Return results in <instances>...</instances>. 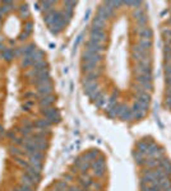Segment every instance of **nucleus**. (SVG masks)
Listing matches in <instances>:
<instances>
[{
  "instance_id": "1",
  "label": "nucleus",
  "mask_w": 171,
  "mask_h": 191,
  "mask_svg": "<svg viewBox=\"0 0 171 191\" xmlns=\"http://www.w3.org/2000/svg\"><path fill=\"white\" fill-rule=\"evenodd\" d=\"M134 73L137 75H143V74H152V62L148 61H139L134 66Z\"/></svg>"
},
{
  "instance_id": "2",
  "label": "nucleus",
  "mask_w": 171,
  "mask_h": 191,
  "mask_svg": "<svg viewBox=\"0 0 171 191\" xmlns=\"http://www.w3.org/2000/svg\"><path fill=\"white\" fill-rule=\"evenodd\" d=\"M101 61H102V55L84 50V52L82 55V62H92V64H96V65H98Z\"/></svg>"
},
{
  "instance_id": "3",
  "label": "nucleus",
  "mask_w": 171,
  "mask_h": 191,
  "mask_svg": "<svg viewBox=\"0 0 171 191\" xmlns=\"http://www.w3.org/2000/svg\"><path fill=\"white\" fill-rule=\"evenodd\" d=\"M89 40L102 44V42L106 40V33H105L104 29H98L96 27H92L91 32H89Z\"/></svg>"
},
{
  "instance_id": "4",
  "label": "nucleus",
  "mask_w": 171,
  "mask_h": 191,
  "mask_svg": "<svg viewBox=\"0 0 171 191\" xmlns=\"http://www.w3.org/2000/svg\"><path fill=\"white\" fill-rule=\"evenodd\" d=\"M86 50L87 51H91V52H95V54H102L105 51V46L100 44V42H95V41H87L86 42Z\"/></svg>"
},
{
  "instance_id": "5",
  "label": "nucleus",
  "mask_w": 171,
  "mask_h": 191,
  "mask_svg": "<svg viewBox=\"0 0 171 191\" xmlns=\"http://www.w3.org/2000/svg\"><path fill=\"white\" fill-rule=\"evenodd\" d=\"M32 83L35 84L36 87L44 86V84H50L51 83V76L49 74V71H45V73H42L40 76H37V78H33L32 79Z\"/></svg>"
},
{
  "instance_id": "6",
  "label": "nucleus",
  "mask_w": 171,
  "mask_h": 191,
  "mask_svg": "<svg viewBox=\"0 0 171 191\" xmlns=\"http://www.w3.org/2000/svg\"><path fill=\"white\" fill-rule=\"evenodd\" d=\"M55 96L50 94V96H45V97H40V99L37 101L40 108H48V107H53L54 102H55Z\"/></svg>"
},
{
  "instance_id": "7",
  "label": "nucleus",
  "mask_w": 171,
  "mask_h": 191,
  "mask_svg": "<svg viewBox=\"0 0 171 191\" xmlns=\"http://www.w3.org/2000/svg\"><path fill=\"white\" fill-rule=\"evenodd\" d=\"M36 92L38 93V96H40V97H45V96H50V94H53V92H54L53 83H50V84H44V86L37 87Z\"/></svg>"
},
{
  "instance_id": "8",
  "label": "nucleus",
  "mask_w": 171,
  "mask_h": 191,
  "mask_svg": "<svg viewBox=\"0 0 171 191\" xmlns=\"http://www.w3.org/2000/svg\"><path fill=\"white\" fill-rule=\"evenodd\" d=\"M138 36H139V40H152L153 31L149 27H146L138 32Z\"/></svg>"
},
{
  "instance_id": "9",
  "label": "nucleus",
  "mask_w": 171,
  "mask_h": 191,
  "mask_svg": "<svg viewBox=\"0 0 171 191\" xmlns=\"http://www.w3.org/2000/svg\"><path fill=\"white\" fill-rule=\"evenodd\" d=\"M0 56H1L4 60H7V61H12L13 59L15 57V52H14V50L13 49H4L1 51V54H0Z\"/></svg>"
},
{
  "instance_id": "10",
  "label": "nucleus",
  "mask_w": 171,
  "mask_h": 191,
  "mask_svg": "<svg viewBox=\"0 0 171 191\" xmlns=\"http://www.w3.org/2000/svg\"><path fill=\"white\" fill-rule=\"evenodd\" d=\"M153 80L152 74H143V75H135V82L137 84H144V83H151Z\"/></svg>"
},
{
  "instance_id": "11",
  "label": "nucleus",
  "mask_w": 171,
  "mask_h": 191,
  "mask_svg": "<svg viewBox=\"0 0 171 191\" xmlns=\"http://www.w3.org/2000/svg\"><path fill=\"white\" fill-rule=\"evenodd\" d=\"M19 50H20V54H23L24 56H31L37 49H36V46L33 44H29V45L23 46V47H19Z\"/></svg>"
},
{
  "instance_id": "12",
  "label": "nucleus",
  "mask_w": 171,
  "mask_h": 191,
  "mask_svg": "<svg viewBox=\"0 0 171 191\" xmlns=\"http://www.w3.org/2000/svg\"><path fill=\"white\" fill-rule=\"evenodd\" d=\"M35 127L36 129H50L51 124L49 122L48 118H38V120L35 121Z\"/></svg>"
},
{
  "instance_id": "13",
  "label": "nucleus",
  "mask_w": 171,
  "mask_h": 191,
  "mask_svg": "<svg viewBox=\"0 0 171 191\" xmlns=\"http://www.w3.org/2000/svg\"><path fill=\"white\" fill-rule=\"evenodd\" d=\"M137 45H138L143 51H151L152 46H153V42H152V40H139Z\"/></svg>"
},
{
  "instance_id": "14",
  "label": "nucleus",
  "mask_w": 171,
  "mask_h": 191,
  "mask_svg": "<svg viewBox=\"0 0 171 191\" xmlns=\"http://www.w3.org/2000/svg\"><path fill=\"white\" fill-rule=\"evenodd\" d=\"M44 57H45L44 51H41V50H38V49L31 55V59H32V62H33V64L40 62V61H44Z\"/></svg>"
},
{
  "instance_id": "15",
  "label": "nucleus",
  "mask_w": 171,
  "mask_h": 191,
  "mask_svg": "<svg viewBox=\"0 0 171 191\" xmlns=\"http://www.w3.org/2000/svg\"><path fill=\"white\" fill-rule=\"evenodd\" d=\"M160 166V159H153V158H146L144 162V167L148 169H155Z\"/></svg>"
},
{
  "instance_id": "16",
  "label": "nucleus",
  "mask_w": 171,
  "mask_h": 191,
  "mask_svg": "<svg viewBox=\"0 0 171 191\" xmlns=\"http://www.w3.org/2000/svg\"><path fill=\"white\" fill-rule=\"evenodd\" d=\"M119 118H121L123 121H133V113H132V110H130L129 106H128V107L121 112V115L119 116Z\"/></svg>"
},
{
  "instance_id": "17",
  "label": "nucleus",
  "mask_w": 171,
  "mask_h": 191,
  "mask_svg": "<svg viewBox=\"0 0 171 191\" xmlns=\"http://www.w3.org/2000/svg\"><path fill=\"white\" fill-rule=\"evenodd\" d=\"M82 71L84 74H88V73H92V71H95V70H97L96 68H97V65L96 64H92V62H82Z\"/></svg>"
},
{
  "instance_id": "18",
  "label": "nucleus",
  "mask_w": 171,
  "mask_h": 191,
  "mask_svg": "<svg viewBox=\"0 0 171 191\" xmlns=\"http://www.w3.org/2000/svg\"><path fill=\"white\" fill-rule=\"evenodd\" d=\"M107 98H109V96L104 93V94H102L97 101H95V106L98 107V108H105V106L107 105Z\"/></svg>"
},
{
  "instance_id": "19",
  "label": "nucleus",
  "mask_w": 171,
  "mask_h": 191,
  "mask_svg": "<svg viewBox=\"0 0 171 191\" xmlns=\"http://www.w3.org/2000/svg\"><path fill=\"white\" fill-rule=\"evenodd\" d=\"M105 25H106V22H105L104 19H101L100 17L96 15L95 18H93V20H92V27H96L98 29H104Z\"/></svg>"
},
{
  "instance_id": "20",
  "label": "nucleus",
  "mask_w": 171,
  "mask_h": 191,
  "mask_svg": "<svg viewBox=\"0 0 171 191\" xmlns=\"http://www.w3.org/2000/svg\"><path fill=\"white\" fill-rule=\"evenodd\" d=\"M132 113H133V121L134 120H140V118H143L147 115L146 111H143V110H140V108L139 110H132Z\"/></svg>"
},
{
  "instance_id": "21",
  "label": "nucleus",
  "mask_w": 171,
  "mask_h": 191,
  "mask_svg": "<svg viewBox=\"0 0 171 191\" xmlns=\"http://www.w3.org/2000/svg\"><path fill=\"white\" fill-rule=\"evenodd\" d=\"M10 154L14 155V158H15V157H23L24 155V152H23V149L20 147L13 145V147H10Z\"/></svg>"
},
{
  "instance_id": "22",
  "label": "nucleus",
  "mask_w": 171,
  "mask_h": 191,
  "mask_svg": "<svg viewBox=\"0 0 171 191\" xmlns=\"http://www.w3.org/2000/svg\"><path fill=\"white\" fill-rule=\"evenodd\" d=\"M14 160H15V163H17V164L20 166V167H23L24 169H27V168L29 167V162H28L27 159H24L23 157H15Z\"/></svg>"
},
{
  "instance_id": "23",
  "label": "nucleus",
  "mask_w": 171,
  "mask_h": 191,
  "mask_svg": "<svg viewBox=\"0 0 171 191\" xmlns=\"http://www.w3.org/2000/svg\"><path fill=\"white\" fill-rule=\"evenodd\" d=\"M146 15V10H144V8H137V9L133 10V18L137 20V19H139V18H142V17Z\"/></svg>"
},
{
  "instance_id": "24",
  "label": "nucleus",
  "mask_w": 171,
  "mask_h": 191,
  "mask_svg": "<svg viewBox=\"0 0 171 191\" xmlns=\"http://www.w3.org/2000/svg\"><path fill=\"white\" fill-rule=\"evenodd\" d=\"M23 97H24V99H40V96H38V93L37 92H33V91H28V92H24V94H23Z\"/></svg>"
},
{
  "instance_id": "25",
  "label": "nucleus",
  "mask_w": 171,
  "mask_h": 191,
  "mask_svg": "<svg viewBox=\"0 0 171 191\" xmlns=\"http://www.w3.org/2000/svg\"><path fill=\"white\" fill-rule=\"evenodd\" d=\"M135 22H137V27H139V28H146V27H147V23H148V15L146 14L144 17H142V18L137 19Z\"/></svg>"
},
{
  "instance_id": "26",
  "label": "nucleus",
  "mask_w": 171,
  "mask_h": 191,
  "mask_svg": "<svg viewBox=\"0 0 171 191\" xmlns=\"http://www.w3.org/2000/svg\"><path fill=\"white\" fill-rule=\"evenodd\" d=\"M135 98H138V99H140V101H142V102H146V103H149V102H151V93L143 92V93H140L139 96H137Z\"/></svg>"
},
{
  "instance_id": "27",
  "label": "nucleus",
  "mask_w": 171,
  "mask_h": 191,
  "mask_svg": "<svg viewBox=\"0 0 171 191\" xmlns=\"http://www.w3.org/2000/svg\"><path fill=\"white\" fill-rule=\"evenodd\" d=\"M33 106H35V101L33 99H24V103H23L24 111H31V108Z\"/></svg>"
},
{
  "instance_id": "28",
  "label": "nucleus",
  "mask_w": 171,
  "mask_h": 191,
  "mask_svg": "<svg viewBox=\"0 0 171 191\" xmlns=\"http://www.w3.org/2000/svg\"><path fill=\"white\" fill-rule=\"evenodd\" d=\"M92 171H93V175H95L96 177H102V176H105V173H106V167L104 168H91Z\"/></svg>"
},
{
  "instance_id": "29",
  "label": "nucleus",
  "mask_w": 171,
  "mask_h": 191,
  "mask_svg": "<svg viewBox=\"0 0 171 191\" xmlns=\"http://www.w3.org/2000/svg\"><path fill=\"white\" fill-rule=\"evenodd\" d=\"M41 5H42V9H44V12L48 13L50 10H53V8H51V7H54V3L53 1H45V3H41Z\"/></svg>"
},
{
  "instance_id": "30",
  "label": "nucleus",
  "mask_w": 171,
  "mask_h": 191,
  "mask_svg": "<svg viewBox=\"0 0 171 191\" xmlns=\"http://www.w3.org/2000/svg\"><path fill=\"white\" fill-rule=\"evenodd\" d=\"M161 33L164 38H171V27H164L161 29Z\"/></svg>"
},
{
  "instance_id": "31",
  "label": "nucleus",
  "mask_w": 171,
  "mask_h": 191,
  "mask_svg": "<svg viewBox=\"0 0 171 191\" xmlns=\"http://www.w3.org/2000/svg\"><path fill=\"white\" fill-rule=\"evenodd\" d=\"M33 62H32V59L31 56H23V60H22V66L27 68V66H32Z\"/></svg>"
},
{
  "instance_id": "32",
  "label": "nucleus",
  "mask_w": 171,
  "mask_h": 191,
  "mask_svg": "<svg viewBox=\"0 0 171 191\" xmlns=\"http://www.w3.org/2000/svg\"><path fill=\"white\" fill-rule=\"evenodd\" d=\"M32 29H33V23L32 22H27L24 24V33H27L28 36L32 33Z\"/></svg>"
},
{
  "instance_id": "33",
  "label": "nucleus",
  "mask_w": 171,
  "mask_h": 191,
  "mask_svg": "<svg viewBox=\"0 0 171 191\" xmlns=\"http://www.w3.org/2000/svg\"><path fill=\"white\" fill-rule=\"evenodd\" d=\"M5 137L7 138H9L10 140H13V139H15L17 137H18V133H17V130L14 129V130H8L7 131V134H5Z\"/></svg>"
},
{
  "instance_id": "34",
  "label": "nucleus",
  "mask_w": 171,
  "mask_h": 191,
  "mask_svg": "<svg viewBox=\"0 0 171 191\" xmlns=\"http://www.w3.org/2000/svg\"><path fill=\"white\" fill-rule=\"evenodd\" d=\"M19 12H20V14L24 15V17H28L29 15V9H28V7L27 5H22L19 8Z\"/></svg>"
},
{
  "instance_id": "35",
  "label": "nucleus",
  "mask_w": 171,
  "mask_h": 191,
  "mask_svg": "<svg viewBox=\"0 0 171 191\" xmlns=\"http://www.w3.org/2000/svg\"><path fill=\"white\" fill-rule=\"evenodd\" d=\"M164 71L166 76H171V64H164Z\"/></svg>"
},
{
  "instance_id": "36",
  "label": "nucleus",
  "mask_w": 171,
  "mask_h": 191,
  "mask_svg": "<svg viewBox=\"0 0 171 191\" xmlns=\"http://www.w3.org/2000/svg\"><path fill=\"white\" fill-rule=\"evenodd\" d=\"M63 180L66 182H72V181H74V175L73 173H66V175H64Z\"/></svg>"
},
{
  "instance_id": "37",
  "label": "nucleus",
  "mask_w": 171,
  "mask_h": 191,
  "mask_svg": "<svg viewBox=\"0 0 171 191\" xmlns=\"http://www.w3.org/2000/svg\"><path fill=\"white\" fill-rule=\"evenodd\" d=\"M165 64H171V54H164Z\"/></svg>"
},
{
  "instance_id": "38",
  "label": "nucleus",
  "mask_w": 171,
  "mask_h": 191,
  "mask_svg": "<svg viewBox=\"0 0 171 191\" xmlns=\"http://www.w3.org/2000/svg\"><path fill=\"white\" fill-rule=\"evenodd\" d=\"M18 187L20 189V191H33L32 187H28V186H24V185H22V184H20Z\"/></svg>"
},
{
  "instance_id": "39",
  "label": "nucleus",
  "mask_w": 171,
  "mask_h": 191,
  "mask_svg": "<svg viewBox=\"0 0 171 191\" xmlns=\"http://www.w3.org/2000/svg\"><path fill=\"white\" fill-rule=\"evenodd\" d=\"M82 40H83V33H82V35H79L78 37H77V41H75V44H74V49L80 44V41H82Z\"/></svg>"
},
{
  "instance_id": "40",
  "label": "nucleus",
  "mask_w": 171,
  "mask_h": 191,
  "mask_svg": "<svg viewBox=\"0 0 171 191\" xmlns=\"http://www.w3.org/2000/svg\"><path fill=\"white\" fill-rule=\"evenodd\" d=\"M164 54H171V46L164 45Z\"/></svg>"
},
{
  "instance_id": "41",
  "label": "nucleus",
  "mask_w": 171,
  "mask_h": 191,
  "mask_svg": "<svg viewBox=\"0 0 171 191\" xmlns=\"http://www.w3.org/2000/svg\"><path fill=\"white\" fill-rule=\"evenodd\" d=\"M165 84H166V87H171V76H166V79H165Z\"/></svg>"
},
{
  "instance_id": "42",
  "label": "nucleus",
  "mask_w": 171,
  "mask_h": 191,
  "mask_svg": "<svg viewBox=\"0 0 171 191\" xmlns=\"http://www.w3.org/2000/svg\"><path fill=\"white\" fill-rule=\"evenodd\" d=\"M164 45L171 46V38H164Z\"/></svg>"
},
{
  "instance_id": "43",
  "label": "nucleus",
  "mask_w": 171,
  "mask_h": 191,
  "mask_svg": "<svg viewBox=\"0 0 171 191\" xmlns=\"http://www.w3.org/2000/svg\"><path fill=\"white\" fill-rule=\"evenodd\" d=\"M166 97H171V87L166 88Z\"/></svg>"
},
{
  "instance_id": "44",
  "label": "nucleus",
  "mask_w": 171,
  "mask_h": 191,
  "mask_svg": "<svg viewBox=\"0 0 171 191\" xmlns=\"http://www.w3.org/2000/svg\"><path fill=\"white\" fill-rule=\"evenodd\" d=\"M169 13H170V9H165L164 12L161 13V17H164V15H166V14H169Z\"/></svg>"
},
{
  "instance_id": "45",
  "label": "nucleus",
  "mask_w": 171,
  "mask_h": 191,
  "mask_svg": "<svg viewBox=\"0 0 171 191\" xmlns=\"http://www.w3.org/2000/svg\"><path fill=\"white\" fill-rule=\"evenodd\" d=\"M166 24H167L169 27H171V17H170V18H167V20H166Z\"/></svg>"
},
{
  "instance_id": "46",
  "label": "nucleus",
  "mask_w": 171,
  "mask_h": 191,
  "mask_svg": "<svg viewBox=\"0 0 171 191\" xmlns=\"http://www.w3.org/2000/svg\"><path fill=\"white\" fill-rule=\"evenodd\" d=\"M166 191H171V187H170V189H167V190H166Z\"/></svg>"
},
{
  "instance_id": "47",
  "label": "nucleus",
  "mask_w": 171,
  "mask_h": 191,
  "mask_svg": "<svg viewBox=\"0 0 171 191\" xmlns=\"http://www.w3.org/2000/svg\"><path fill=\"white\" fill-rule=\"evenodd\" d=\"M1 23H3V22H0V27H1Z\"/></svg>"
}]
</instances>
